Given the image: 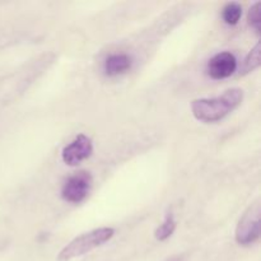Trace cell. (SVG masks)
<instances>
[{"mask_svg": "<svg viewBox=\"0 0 261 261\" xmlns=\"http://www.w3.org/2000/svg\"><path fill=\"white\" fill-rule=\"evenodd\" d=\"M242 99L244 91L241 88H231L214 98L195 99L191 103V111L196 120L211 124L223 120L241 105Z\"/></svg>", "mask_w": 261, "mask_h": 261, "instance_id": "cell-1", "label": "cell"}, {"mask_svg": "<svg viewBox=\"0 0 261 261\" xmlns=\"http://www.w3.org/2000/svg\"><path fill=\"white\" fill-rule=\"evenodd\" d=\"M115 229L109 228V227H102V228L92 229V231L86 232L81 236L75 237L73 241L69 242L65 247L58 255V261H69L75 257L83 256L88 254L92 250L102 246L107 241L114 237Z\"/></svg>", "mask_w": 261, "mask_h": 261, "instance_id": "cell-2", "label": "cell"}, {"mask_svg": "<svg viewBox=\"0 0 261 261\" xmlns=\"http://www.w3.org/2000/svg\"><path fill=\"white\" fill-rule=\"evenodd\" d=\"M260 204L255 203L245 212L236 228V242L242 246H249L260 237Z\"/></svg>", "mask_w": 261, "mask_h": 261, "instance_id": "cell-3", "label": "cell"}, {"mask_svg": "<svg viewBox=\"0 0 261 261\" xmlns=\"http://www.w3.org/2000/svg\"><path fill=\"white\" fill-rule=\"evenodd\" d=\"M92 188V176L86 171L70 176L61 188V198L71 204H79L88 196Z\"/></svg>", "mask_w": 261, "mask_h": 261, "instance_id": "cell-4", "label": "cell"}, {"mask_svg": "<svg viewBox=\"0 0 261 261\" xmlns=\"http://www.w3.org/2000/svg\"><path fill=\"white\" fill-rule=\"evenodd\" d=\"M92 153H93V143L91 138L84 134H79L70 144L64 148L61 152V158L65 165L74 167L91 157Z\"/></svg>", "mask_w": 261, "mask_h": 261, "instance_id": "cell-5", "label": "cell"}, {"mask_svg": "<svg viewBox=\"0 0 261 261\" xmlns=\"http://www.w3.org/2000/svg\"><path fill=\"white\" fill-rule=\"evenodd\" d=\"M237 69V59L236 56L228 51H223L217 55H214L206 65V71L211 78L226 79L231 76Z\"/></svg>", "mask_w": 261, "mask_h": 261, "instance_id": "cell-6", "label": "cell"}, {"mask_svg": "<svg viewBox=\"0 0 261 261\" xmlns=\"http://www.w3.org/2000/svg\"><path fill=\"white\" fill-rule=\"evenodd\" d=\"M132 68V58L126 54H114L105 61V73L109 76L119 75Z\"/></svg>", "mask_w": 261, "mask_h": 261, "instance_id": "cell-7", "label": "cell"}, {"mask_svg": "<svg viewBox=\"0 0 261 261\" xmlns=\"http://www.w3.org/2000/svg\"><path fill=\"white\" fill-rule=\"evenodd\" d=\"M176 229V221L175 217L172 213H167L165 217V221L163 223L155 229L154 237L158 241H166L167 239H170L172 236V233Z\"/></svg>", "mask_w": 261, "mask_h": 261, "instance_id": "cell-8", "label": "cell"}, {"mask_svg": "<svg viewBox=\"0 0 261 261\" xmlns=\"http://www.w3.org/2000/svg\"><path fill=\"white\" fill-rule=\"evenodd\" d=\"M242 15V7L241 4L236 2L227 3L224 5L223 10H222V18H223L224 22L229 25H234L239 23V20L241 19Z\"/></svg>", "mask_w": 261, "mask_h": 261, "instance_id": "cell-9", "label": "cell"}, {"mask_svg": "<svg viewBox=\"0 0 261 261\" xmlns=\"http://www.w3.org/2000/svg\"><path fill=\"white\" fill-rule=\"evenodd\" d=\"M260 54H261V43L257 42L256 46L252 48L251 51L249 53V55L245 58L244 64L241 66V74L250 73V71H254L255 69L259 68L260 66Z\"/></svg>", "mask_w": 261, "mask_h": 261, "instance_id": "cell-10", "label": "cell"}, {"mask_svg": "<svg viewBox=\"0 0 261 261\" xmlns=\"http://www.w3.org/2000/svg\"><path fill=\"white\" fill-rule=\"evenodd\" d=\"M247 20H249L250 25L255 28L257 33L261 31V3L257 2L250 8L249 14H247Z\"/></svg>", "mask_w": 261, "mask_h": 261, "instance_id": "cell-11", "label": "cell"}]
</instances>
